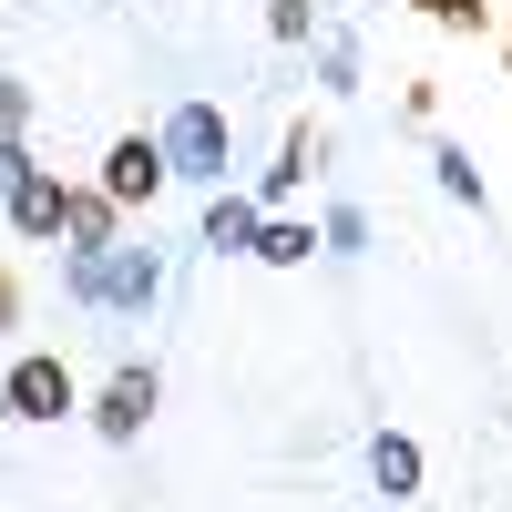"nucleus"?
<instances>
[{"label": "nucleus", "mask_w": 512, "mask_h": 512, "mask_svg": "<svg viewBox=\"0 0 512 512\" xmlns=\"http://www.w3.org/2000/svg\"><path fill=\"white\" fill-rule=\"evenodd\" d=\"M502 72H512V31H502Z\"/></svg>", "instance_id": "obj_17"}, {"label": "nucleus", "mask_w": 512, "mask_h": 512, "mask_svg": "<svg viewBox=\"0 0 512 512\" xmlns=\"http://www.w3.org/2000/svg\"><path fill=\"white\" fill-rule=\"evenodd\" d=\"M369 472H379V492H390V502H410V492H420V441H400V431H379V451H369Z\"/></svg>", "instance_id": "obj_10"}, {"label": "nucleus", "mask_w": 512, "mask_h": 512, "mask_svg": "<svg viewBox=\"0 0 512 512\" xmlns=\"http://www.w3.org/2000/svg\"><path fill=\"white\" fill-rule=\"evenodd\" d=\"M431 164H441V195H461V205H482V175H472V154H461V144H441Z\"/></svg>", "instance_id": "obj_12"}, {"label": "nucleus", "mask_w": 512, "mask_h": 512, "mask_svg": "<svg viewBox=\"0 0 512 512\" xmlns=\"http://www.w3.org/2000/svg\"><path fill=\"white\" fill-rule=\"evenodd\" d=\"M267 31H277V41H308V31H318V0H267Z\"/></svg>", "instance_id": "obj_13"}, {"label": "nucleus", "mask_w": 512, "mask_h": 512, "mask_svg": "<svg viewBox=\"0 0 512 512\" xmlns=\"http://www.w3.org/2000/svg\"><path fill=\"white\" fill-rule=\"evenodd\" d=\"M308 246H318V236L297 226V216H267V226H256V246H246V256H267V267H308Z\"/></svg>", "instance_id": "obj_11"}, {"label": "nucleus", "mask_w": 512, "mask_h": 512, "mask_svg": "<svg viewBox=\"0 0 512 512\" xmlns=\"http://www.w3.org/2000/svg\"><path fill=\"white\" fill-rule=\"evenodd\" d=\"M328 144H318V123H297V134H287V154L267 164V185H256V205H267V216H277V205L297 195V185H308V164H318Z\"/></svg>", "instance_id": "obj_7"}, {"label": "nucleus", "mask_w": 512, "mask_h": 512, "mask_svg": "<svg viewBox=\"0 0 512 512\" xmlns=\"http://www.w3.org/2000/svg\"><path fill=\"white\" fill-rule=\"evenodd\" d=\"M62 236H72V256H103L113 246V195H62Z\"/></svg>", "instance_id": "obj_9"}, {"label": "nucleus", "mask_w": 512, "mask_h": 512, "mask_svg": "<svg viewBox=\"0 0 512 512\" xmlns=\"http://www.w3.org/2000/svg\"><path fill=\"white\" fill-rule=\"evenodd\" d=\"M420 11H431L441 31H482V21H492V0H420Z\"/></svg>", "instance_id": "obj_14"}, {"label": "nucleus", "mask_w": 512, "mask_h": 512, "mask_svg": "<svg viewBox=\"0 0 512 512\" xmlns=\"http://www.w3.org/2000/svg\"><path fill=\"white\" fill-rule=\"evenodd\" d=\"M164 185H175V175H164V144H154V134H123V144L103 154V195H113V205H154Z\"/></svg>", "instance_id": "obj_4"}, {"label": "nucleus", "mask_w": 512, "mask_h": 512, "mask_svg": "<svg viewBox=\"0 0 512 512\" xmlns=\"http://www.w3.org/2000/svg\"><path fill=\"white\" fill-rule=\"evenodd\" d=\"M82 390H72V369L52 359V349H31V359H11V379H0V410L11 420H62Z\"/></svg>", "instance_id": "obj_3"}, {"label": "nucleus", "mask_w": 512, "mask_h": 512, "mask_svg": "<svg viewBox=\"0 0 512 512\" xmlns=\"http://www.w3.org/2000/svg\"><path fill=\"white\" fill-rule=\"evenodd\" d=\"M144 420H154V369H113L103 400H93V431L103 441H144Z\"/></svg>", "instance_id": "obj_5"}, {"label": "nucleus", "mask_w": 512, "mask_h": 512, "mask_svg": "<svg viewBox=\"0 0 512 512\" xmlns=\"http://www.w3.org/2000/svg\"><path fill=\"white\" fill-rule=\"evenodd\" d=\"M256 226H267V205L216 185V205H205V246H216V256H246V246H256Z\"/></svg>", "instance_id": "obj_6"}, {"label": "nucleus", "mask_w": 512, "mask_h": 512, "mask_svg": "<svg viewBox=\"0 0 512 512\" xmlns=\"http://www.w3.org/2000/svg\"><path fill=\"white\" fill-rule=\"evenodd\" d=\"M11 226H21V236H62V175H41V164H31V175L11 185Z\"/></svg>", "instance_id": "obj_8"}, {"label": "nucleus", "mask_w": 512, "mask_h": 512, "mask_svg": "<svg viewBox=\"0 0 512 512\" xmlns=\"http://www.w3.org/2000/svg\"><path fill=\"white\" fill-rule=\"evenodd\" d=\"M11 308H21V297H11V277H0V328H11Z\"/></svg>", "instance_id": "obj_16"}, {"label": "nucleus", "mask_w": 512, "mask_h": 512, "mask_svg": "<svg viewBox=\"0 0 512 512\" xmlns=\"http://www.w3.org/2000/svg\"><path fill=\"white\" fill-rule=\"evenodd\" d=\"M164 175H195V185H226V113L216 103H175V123H164Z\"/></svg>", "instance_id": "obj_1"}, {"label": "nucleus", "mask_w": 512, "mask_h": 512, "mask_svg": "<svg viewBox=\"0 0 512 512\" xmlns=\"http://www.w3.org/2000/svg\"><path fill=\"white\" fill-rule=\"evenodd\" d=\"M21 175H31V154H21V134H0V195H11Z\"/></svg>", "instance_id": "obj_15"}, {"label": "nucleus", "mask_w": 512, "mask_h": 512, "mask_svg": "<svg viewBox=\"0 0 512 512\" xmlns=\"http://www.w3.org/2000/svg\"><path fill=\"white\" fill-rule=\"evenodd\" d=\"M72 287L93 297V308H154L164 267H154L144 246H103V256H72Z\"/></svg>", "instance_id": "obj_2"}]
</instances>
